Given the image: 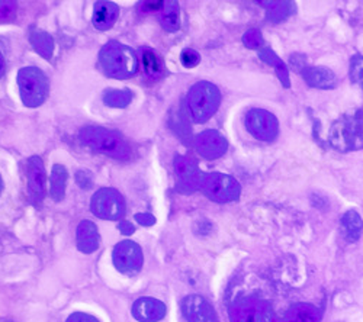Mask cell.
I'll list each match as a JSON object with an SVG mask.
<instances>
[{"mask_svg":"<svg viewBox=\"0 0 363 322\" xmlns=\"http://www.w3.org/2000/svg\"><path fill=\"white\" fill-rule=\"evenodd\" d=\"M90 209L98 218L116 221L125 215V200L118 190L102 188L92 196Z\"/></svg>","mask_w":363,"mask_h":322,"instance_id":"52a82bcc","label":"cell"},{"mask_svg":"<svg viewBox=\"0 0 363 322\" xmlns=\"http://www.w3.org/2000/svg\"><path fill=\"white\" fill-rule=\"evenodd\" d=\"M180 62L185 67L192 69L201 63V55L198 51H195L192 48H185L180 54Z\"/></svg>","mask_w":363,"mask_h":322,"instance_id":"4316f807","label":"cell"},{"mask_svg":"<svg viewBox=\"0 0 363 322\" xmlns=\"http://www.w3.org/2000/svg\"><path fill=\"white\" fill-rule=\"evenodd\" d=\"M29 41H31L33 47L35 51L43 55L45 60H50L54 52V40L51 38L50 34L44 31H34L31 35H29Z\"/></svg>","mask_w":363,"mask_h":322,"instance_id":"603a6c76","label":"cell"},{"mask_svg":"<svg viewBox=\"0 0 363 322\" xmlns=\"http://www.w3.org/2000/svg\"><path fill=\"white\" fill-rule=\"evenodd\" d=\"M182 312L188 322H218L214 308L199 295H189L182 301Z\"/></svg>","mask_w":363,"mask_h":322,"instance_id":"7c38bea8","label":"cell"},{"mask_svg":"<svg viewBox=\"0 0 363 322\" xmlns=\"http://www.w3.org/2000/svg\"><path fill=\"white\" fill-rule=\"evenodd\" d=\"M112 260H113L115 269L119 273L134 275L140 272V269L143 268L141 247L131 240L121 241L113 248Z\"/></svg>","mask_w":363,"mask_h":322,"instance_id":"ba28073f","label":"cell"},{"mask_svg":"<svg viewBox=\"0 0 363 322\" xmlns=\"http://www.w3.org/2000/svg\"><path fill=\"white\" fill-rule=\"evenodd\" d=\"M231 322H275L267 304L260 301H243L230 311Z\"/></svg>","mask_w":363,"mask_h":322,"instance_id":"30bf717a","label":"cell"},{"mask_svg":"<svg viewBox=\"0 0 363 322\" xmlns=\"http://www.w3.org/2000/svg\"><path fill=\"white\" fill-rule=\"evenodd\" d=\"M4 73H5V60H4L2 52H0V77L4 76Z\"/></svg>","mask_w":363,"mask_h":322,"instance_id":"836d02e7","label":"cell"},{"mask_svg":"<svg viewBox=\"0 0 363 322\" xmlns=\"http://www.w3.org/2000/svg\"><path fill=\"white\" fill-rule=\"evenodd\" d=\"M133 100V93L128 89H108L104 93V102L111 108H127Z\"/></svg>","mask_w":363,"mask_h":322,"instance_id":"cb8c5ba5","label":"cell"},{"mask_svg":"<svg viewBox=\"0 0 363 322\" xmlns=\"http://www.w3.org/2000/svg\"><path fill=\"white\" fill-rule=\"evenodd\" d=\"M198 189L211 200L227 203L238 200L241 195L240 183L231 176L223 173H201Z\"/></svg>","mask_w":363,"mask_h":322,"instance_id":"8992f818","label":"cell"},{"mask_svg":"<svg viewBox=\"0 0 363 322\" xmlns=\"http://www.w3.org/2000/svg\"><path fill=\"white\" fill-rule=\"evenodd\" d=\"M243 41L249 48H257L262 44V35L257 31H249L243 37Z\"/></svg>","mask_w":363,"mask_h":322,"instance_id":"f1b7e54d","label":"cell"},{"mask_svg":"<svg viewBox=\"0 0 363 322\" xmlns=\"http://www.w3.org/2000/svg\"><path fill=\"white\" fill-rule=\"evenodd\" d=\"M66 322H99L95 316L84 314V312H74L72 314Z\"/></svg>","mask_w":363,"mask_h":322,"instance_id":"4dcf8cb0","label":"cell"},{"mask_svg":"<svg viewBox=\"0 0 363 322\" xmlns=\"http://www.w3.org/2000/svg\"><path fill=\"white\" fill-rule=\"evenodd\" d=\"M4 190V180H2V176H0V192Z\"/></svg>","mask_w":363,"mask_h":322,"instance_id":"e575fe53","label":"cell"},{"mask_svg":"<svg viewBox=\"0 0 363 322\" xmlns=\"http://www.w3.org/2000/svg\"><path fill=\"white\" fill-rule=\"evenodd\" d=\"M246 128L253 137L262 141H272L279 134L277 116L264 109H252L246 115Z\"/></svg>","mask_w":363,"mask_h":322,"instance_id":"9c48e42d","label":"cell"},{"mask_svg":"<svg viewBox=\"0 0 363 322\" xmlns=\"http://www.w3.org/2000/svg\"><path fill=\"white\" fill-rule=\"evenodd\" d=\"M186 103L191 120L196 124H202L218 110L221 103V92L213 83L198 81L189 89Z\"/></svg>","mask_w":363,"mask_h":322,"instance_id":"277c9868","label":"cell"},{"mask_svg":"<svg viewBox=\"0 0 363 322\" xmlns=\"http://www.w3.org/2000/svg\"><path fill=\"white\" fill-rule=\"evenodd\" d=\"M166 305L155 298H140L133 305V315L140 322H157L166 316Z\"/></svg>","mask_w":363,"mask_h":322,"instance_id":"5bb4252c","label":"cell"},{"mask_svg":"<svg viewBox=\"0 0 363 322\" xmlns=\"http://www.w3.org/2000/svg\"><path fill=\"white\" fill-rule=\"evenodd\" d=\"M159 19L167 33H176L180 28V11L176 2H163L159 11Z\"/></svg>","mask_w":363,"mask_h":322,"instance_id":"44dd1931","label":"cell"},{"mask_svg":"<svg viewBox=\"0 0 363 322\" xmlns=\"http://www.w3.org/2000/svg\"><path fill=\"white\" fill-rule=\"evenodd\" d=\"M291 66H292V69L296 73H302L308 67L306 64V57L304 55H299V54H295V55L291 57Z\"/></svg>","mask_w":363,"mask_h":322,"instance_id":"f546056e","label":"cell"},{"mask_svg":"<svg viewBox=\"0 0 363 322\" xmlns=\"http://www.w3.org/2000/svg\"><path fill=\"white\" fill-rule=\"evenodd\" d=\"M140 62H141V67L145 73L147 77L153 79V80H159L160 77H163L166 67L163 63V58L151 48H141L140 50Z\"/></svg>","mask_w":363,"mask_h":322,"instance_id":"d6986e66","label":"cell"},{"mask_svg":"<svg viewBox=\"0 0 363 322\" xmlns=\"http://www.w3.org/2000/svg\"><path fill=\"white\" fill-rule=\"evenodd\" d=\"M350 80L363 91V55L356 54L350 60Z\"/></svg>","mask_w":363,"mask_h":322,"instance_id":"484cf974","label":"cell"},{"mask_svg":"<svg viewBox=\"0 0 363 322\" xmlns=\"http://www.w3.org/2000/svg\"><path fill=\"white\" fill-rule=\"evenodd\" d=\"M18 87L22 103L28 108L41 106L50 93V83L45 73L34 66L23 67L18 71Z\"/></svg>","mask_w":363,"mask_h":322,"instance_id":"5b68a950","label":"cell"},{"mask_svg":"<svg viewBox=\"0 0 363 322\" xmlns=\"http://www.w3.org/2000/svg\"><path fill=\"white\" fill-rule=\"evenodd\" d=\"M99 66L108 77L128 79L138 69V55L131 47L112 41L101 48Z\"/></svg>","mask_w":363,"mask_h":322,"instance_id":"7a4b0ae2","label":"cell"},{"mask_svg":"<svg viewBox=\"0 0 363 322\" xmlns=\"http://www.w3.org/2000/svg\"><path fill=\"white\" fill-rule=\"evenodd\" d=\"M16 12V4L13 2H0V21L9 19Z\"/></svg>","mask_w":363,"mask_h":322,"instance_id":"83f0119b","label":"cell"},{"mask_svg":"<svg viewBox=\"0 0 363 322\" xmlns=\"http://www.w3.org/2000/svg\"><path fill=\"white\" fill-rule=\"evenodd\" d=\"M301 74H302V77H304V80L311 87H315V89L330 91V89H335L336 84H337L336 74L333 73L330 69H325V67H313V66H310Z\"/></svg>","mask_w":363,"mask_h":322,"instance_id":"e0dca14e","label":"cell"},{"mask_svg":"<svg viewBox=\"0 0 363 322\" xmlns=\"http://www.w3.org/2000/svg\"><path fill=\"white\" fill-rule=\"evenodd\" d=\"M119 15V8L113 2H108V0H101L95 5L92 23L99 31H106V29L112 28L116 22Z\"/></svg>","mask_w":363,"mask_h":322,"instance_id":"ac0fdd59","label":"cell"},{"mask_svg":"<svg viewBox=\"0 0 363 322\" xmlns=\"http://www.w3.org/2000/svg\"><path fill=\"white\" fill-rule=\"evenodd\" d=\"M69 173L62 164H54L50 176V196L54 200H62L66 193Z\"/></svg>","mask_w":363,"mask_h":322,"instance_id":"ffe728a7","label":"cell"},{"mask_svg":"<svg viewBox=\"0 0 363 322\" xmlns=\"http://www.w3.org/2000/svg\"><path fill=\"white\" fill-rule=\"evenodd\" d=\"M135 219H137V222L141 224L143 226H151V225L156 224L155 215H151V214H148V212L137 214V215H135Z\"/></svg>","mask_w":363,"mask_h":322,"instance_id":"1f68e13d","label":"cell"},{"mask_svg":"<svg viewBox=\"0 0 363 322\" xmlns=\"http://www.w3.org/2000/svg\"><path fill=\"white\" fill-rule=\"evenodd\" d=\"M342 228H343L345 237L350 243H354L360 238L362 232H363V221L356 211L350 209L342 218Z\"/></svg>","mask_w":363,"mask_h":322,"instance_id":"7402d4cb","label":"cell"},{"mask_svg":"<svg viewBox=\"0 0 363 322\" xmlns=\"http://www.w3.org/2000/svg\"><path fill=\"white\" fill-rule=\"evenodd\" d=\"M195 149L198 154L208 160H216L225 154L228 149V142L223 134L216 130L202 131L195 137Z\"/></svg>","mask_w":363,"mask_h":322,"instance_id":"8fae6325","label":"cell"},{"mask_svg":"<svg viewBox=\"0 0 363 322\" xmlns=\"http://www.w3.org/2000/svg\"><path fill=\"white\" fill-rule=\"evenodd\" d=\"M25 174H26L29 196L34 197L35 200H41L45 195V183H47L45 167L43 160L37 156L28 159L25 164Z\"/></svg>","mask_w":363,"mask_h":322,"instance_id":"4fadbf2b","label":"cell"},{"mask_svg":"<svg viewBox=\"0 0 363 322\" xmlns=\"http://www.w3.org/2000/svg\"><path fill=\"white\" fill-rule=\"evenodd\" d=\"M80 139L92 150L118 160H127L131 156L130 145L123 135L104 127L90 125L82 128Z\"/></svg>","mask_w":363,"mask_h":322,"instance_id":"3957f363","label":"cell"},{"mask_svg":"<svg viewBox=\"0 0 363 322\" xmlns=\"http://www.w3.org/2000/svg\"><path fill=\"white\" fill-rule=\"evenodd\" d=\"M328 142L339 153H352L363 149V110L342 115L333 122Z\"/></svg>","mask_w":363,"mask_h":322,"instance_id":"6da1fadb","label":"cell"},{"mask_svg":"<svg viewBox=\"0 0 363 322\" xmlns=\"http://www.w3.org/2000/svg\"><path fill=\"white\" fill-rule=\"evenodd\" d=\"M118 228H119V231H121V232L124 234V236H131V234L134 232V226L131 225V222H127V221L119 222Z\"/></svg>","mask_w":363,"mask_h":322,"instance_id":"d6a6232c","label":"cell"},{"mask_svg":"<svg viewBox=\"0 0 363 322\" xmlns=\"http://www.w3.org/2000/svg\"><path fill=\"white\" fill-rule=\"evenodd\" d=\"M285 322H317L315 309L310 305H296L289 311Z\"/></svg>","mask_w":363,"mask_h":322,"instance_id":"d4e9b609","label":"cell"},{"mask_svg":"<svg viewBox=\"0 0 363 322\" xmlns=\"http://www.w3.org/2000/svg\"><path fill=\"white\" fill-rule=\"evenodd\" d=\"M176 174L179 176V190L182 192H194L198 189L199 168L192 159L188 157H176L174 161Z\"/></svg>","mask_w":363,"mask_h":322,"instance_id":"9a60e30c","label":"cell"},{"mask_svg":"<svg viewBox=\"0 0 363 322\" xmlns=\"http://www.w3.org/2000/svg\"><path fill=\"white\" fill-rule=\"evenodd\" d=\"M99 243L98 226L92 221H82L77 226V248L84 254H90L99 248Z\"/></svg>","mask_w":363,"mask_h":322,"instance_id":"2e32d148","label":"cell"}]
</instances>
